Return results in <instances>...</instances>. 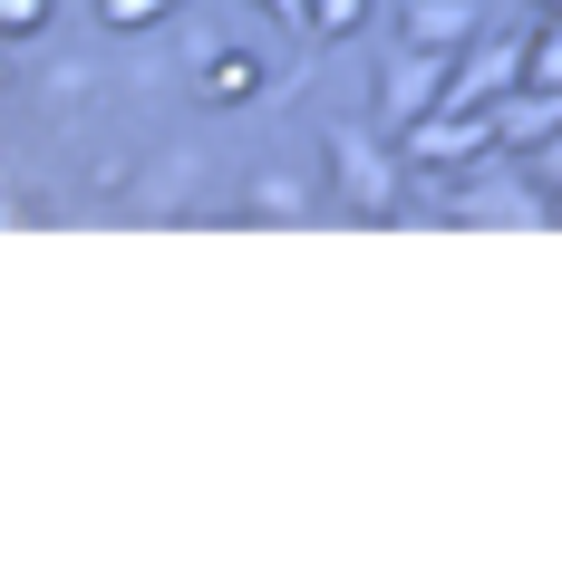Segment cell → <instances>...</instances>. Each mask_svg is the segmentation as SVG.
Wrapping results in <instances>:
<instances>
[{"mask_svg":"<svg viewBox=\"0 0 562 562\" xmlns=\"http://www.w3.org/2000/svg\"><path fill=\"white\" fill-rule=\"evenodd\" d=\"M389 126H359V116H321V146H330V184L349 194V214L369 224H397L407 214V166L379 146Z\"/></svg>","mask_w":562,"mask_h":562,"instance_id":"cell-1","label":"cell"},{"mask_svg":"<svg viewBox=\"0 0 562 562\" xmlns=\"http://www.w3.org/2000/svg\"><path fill=\"white\" fill-rule=\"evenodd\" d=\"M397 156L427 166V175H465V166H485V156H505V116L495 108H437L397 136Z\"/></svg>","mask_w":562,"mask_h":562,"instance_id":"cell-2","label":"cell"},{"mask_svg":"<svg viewBox=\"0 0 562 562\" xmlns=\"http://www.w3.org/2000/svg\"><path fill=\"white\" fill-rule=\"evenodd\" d=\"M524 49H533V20H485L447 78V108H495L505 88H524Z\"/></svg>","mask_w":562,"mask_h":562,"instance_id":"cell-3","label":"cell"},{"mask_svg":"<svg viewBox=\"0 0 562 562\" xmlns=\"http://www.w3.org/2000/svg\"><path fill=\"white\" fill-rule=\"evenodd\" d=\"M447 78H456V58H447V49H417V40H397L389 68H379V126H389V136H407L417 116H437V108H447Z\"/></svg>","mask_w":562,"mask_h":562,"instance_id":"cell-4","label":"cell"},{"mask_svg":"<svg viewBox=\"0 0 562 562\" xmlns=\"http://www.w3.org/2000/svg\"><path fill=\"white\" fill-rule=\"evenodd\" d=\"M475 30H485V0H397V40H417V49L465 58Z\"/></svg>","mask_w":562,"mask_h":562,"instance_id":"cell-5","label":"cell"},{"mask_svg":"<svg viewBox=\"0 0 562 562\" xmlns=\"http://www.w3.org/2000/svg\"><path fill=\"white\" fill-rule=\"evenodd\" d=\"M495 116H505V156H533L543 136H562V88H505Z\"/></svg>","mask_w":562,"mask_h":562,"instance_id":"cell-6","label":"cell"},{"mask_svg":"<svg viewBox=\"0 0 562 562\" xmlns=\"http://www.w3.org/2000/svg\"><path fill=\"white\" fill-rule=\"evenodd\" d=\"M243 214H252V224H311V214H321V194H311L301 175H252Z\"/></svg>","mask_w":562,"mask_h":562,"instance_id":"cell-7","label":"cell"},{"mask_svg":"<svg viewBox=\"0 0 562 562\" xmlns=\"http://www.w3.org/2000/svg\"><path fill=\"white\" fill-rule=\"evenodd\" d=\"M252 88H262L252 58H214V68H204V98H214V108H224V98H252Z\"/></svg>","mask_w":562,"mask_h":562,"instance_id":"cell-8","label":"cell"},{"mask_svg":"<svg viewBox=\"0 0 562 562\" xmlns=\"http://www.w3.org/2000/svg\"><path fill=\"white\" fill-rule=\"evenodd\" d=\"M369 20V0H311V40H349Z\"/></svg>","mask_w":562,"mask_h":562,"instance_id":"cell-9","label":"cell"},{"mask_svg":"<svg viewBox=\"0 0 562 562\" xmlns=\"http://www.w3.org/2000/svg\"><path fill=\"white\" fill-rule=\"evenodd\" d=\"M175 0H98V20H108V30H136V20H166Z\"/></svg>","mask_w":562,"mask_h":562,"instance_id":"cell-10","label":"cell"},{"mask_svg":"<svg viewBox=\"0 0 562 562\" xmlns=\"http://www.w3.org/2000/svg\"><path fill=\"white\" fill-rule=\"evenodd\" d=\"M0 20H10V40H30V30L49 20V0H0Z\"/></svg>","mask_w":562,"mask_h":562,"instance_id":"cell-11","label":"cell"},{"mask_svg":"<svg viewBox=\"0 0 562 562\" xmlns=\"http://www.w3.org/2000/svg\"><path fill=\"white\" fill-rule=\"evenodd\" d=\"M524 166L543 175V184H562V136H543V146H533V156H524Z\"/></svg>","mask_w":562,"mask_h":562,"instance_id":"cell-12","label":"cell"},{"mask_svg":"<svg viewBox=\"0 0 562 562\" xmlns=\"http://www.w3.org/2000/svg\"><path fill=\"white\" fill-rule=\"evenodd\" d=\"M252 10H272L281 30H311V0H252Z\"/></svg>","mask_w":562,"mask_h":562,"instance_id":"cell-13","label":"cell"},{"mask_svg":"<svg viewBox=\"0 0 562 562\" xmlns=\"http://www.w3.org/2000/svg\"><path fill=\"white\" fill-rule=\"evenodd\" d=\"M524 10H562V0H524Z\"/></svg>","mask_w":562,"mask_h":562,"instance_id":"cell-14","label":"cell"},{"mask_svg":"<svg viewBox=\"0 0 562 562\" xmlns=\"http://www.w3.org/2000/svg\"><path fill=\"white\" fill-rule=\"evenodd\" d=\"M553 224H562V184H553Z\"/></svg>","mask_w":562,"mask_h":562,"instance_id":"cell-15","label":"cell"}]
</instances>
